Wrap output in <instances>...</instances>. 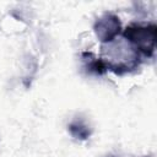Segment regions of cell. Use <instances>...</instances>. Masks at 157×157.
Listing matches in <instances>:
<instances>
[{"label":"cell","mask_w":157,"mask_h":157,"mask_svg":"<svg viewBox=\"0 0 157 157\" xmlns=\"http://www.w3.org/2000/svg\"><path fill=\"white\" fill-rule=\"evenodd\" d=\"M102 56L107 70L121 76L139 69L141 64V55L124 39L115 38L113 42L102 44Z\"/></svg>","instance_id":"6da1fadb"},{"label":"cell","mask_w":157,"mask_h":157,"mask_svg":"<svg viewBox=\"0 0 157 157\" xmlns=\"http://www.w3.org/2000/svg\"><path fill=\"white\" fill-rule=\"evenodd\" d=\"M156 29L155 23H130L123 29V38L140 55L151 58L156 48Z\"/></svg>","instance_id":"7a4b0ae2"},{"label":"cell","mask_w":157,"mask_h":157,"mask_svg":"<svg viewBox=\"0 0 157 157\" xmlns=\"http://www.w3.org/2000/svg\"><path fill=\"white\" fill-rule=\"evenodd\" d=\"M93 31L96 37L102 44H107L113 42L121 33V22L120 18L112 12H104L99 16L94 25Z\"/></svg>","instance_id":"3957f363"},{"label":"cell","mask_w":157,"mask_h":157,"mask_svg":"<svg viewBox=\"0 0 157 157\" xmlns=\"http://www.w3.org/2000/svg\"><path fill=\"white\" fill-rule=\"evenodd\" d=\"M81 59H82L83 69L88 74H91V75L103 76L108 71L104 61L99 56H96L92 52H83V53H81Z\"/></svg>","instance_id":"277c9868"},{"label":"cell","mask_w":157,"mask_h":157,"mask_svg":"<svg viewBox=\"0 0 157 157\" xmlns=\"http://www.w3.org/2000/svg\"><path fill=\"white\" fill-rule=\"evenodd\" d=\"M67 130L70 132V135L77 140H87L91 134H92V130L91 128L81 119H75L72 120L69 125H67Z\"/></svg>","instance_id":"5b68a950"}]
</instances>
